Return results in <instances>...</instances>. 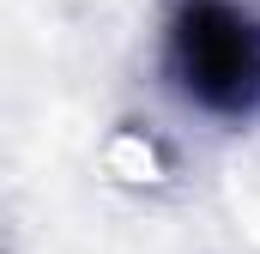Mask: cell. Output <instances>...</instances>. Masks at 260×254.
<instances>
[{"mask_svg":"<svg viewBox=\"0 0 260 254\" xmlns=\"http://www.w3.org/2000/svg\"><path fill=\"white\" fill-rule=\"evenodd\" d=\"M170 61L206 109H248L260 97V30L224 0H188L170 30Z\"/></svg>","mask_w":260,"mask_h":254,"instance_id":"6da1fadb","label":"cell"}]
</instances>
